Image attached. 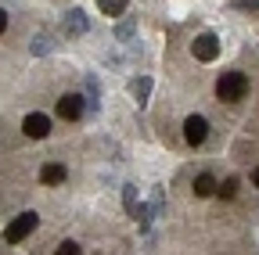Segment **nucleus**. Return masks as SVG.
Instances as JSON below:
<instances>
[{"instance_id":"obj_1","label":"nucleus","mask_w":259,"mask_h":255,"mask_svg":"<svg viewBox=\"0 0 259 255\" xmlns=\"http://www.w3.org/2000/svg\"><path fill=\"white\" fill-rule=\"evenodd\" d=\"M248 93V76L245 72H223L216 79V97L220 101H241Z\"/></svg>"},{"instance_id":"obj_2","label":"nucleus","mask_w":259,"mask_h":255,"mask_svg":"<svg viewBox=\"0 0 259 255\" xmlns=\"http://www.w3.org/2000/svg\"><path fill=\"white\" fill-rule=\"evenodd\" d=\"M36 223H40V216H36V212H22L15 223H8V230H4V241H8V244H18L22 237H29L32 230H36Z\"/></svg>"},{"instance_id":"obj_3","label":"nucleus","mask_w":259,"mask_h":255,"mask_svg":"<svg viewBox=\"0 0 259 255\" xmlns=\"http://www.w3.org/2000/svg\"><path fill=\"white\" fill-rule=\"evenodd\" d=\"M191 54L198 58V61H216V58H220V40H216L212 33H202L198 40L191 43Z\"/></svg>"},{"instance_id":"obj_4","label":"nucleus","mask_w":259,"mask_h":255,"mask_svg":"<svg viewBox=\"0 0 259 255\" xmlns=\"http://www.w3.org/2000/svg\"><path fill=\"white\" fill-rule=\"evenodd\" d=\"M22 130H25V137L40 140V137H47V133H51V119H47L44 112H29V115L22 119Z\"/></svg>"},{"instance_id":"obj_5","label":"nucleus","mask_w":259,"mask_h":255,"mask_svg":"<svg viewBox=\"0 0 259 255\" xmlns=\"http://www.w3.org/2000/svg\"><path fill=\"white\" fill-rule=\"evenodd\" d=\"M83 112H87V101L79 97V93H65V97L58 101V115H61L65 122H76Z\"/></svg>"},{"instance_id":"obj_6","label":"nucleus","mask_w":259,"mask_h":255,"mask_svg":"<svg viewBox=\"0 0 259 255\" xmlns=\"http://www.w3.org/2000/svg\"><path fill=\"white\" fill-rule=\"evenodd\" d=\"M205 137H209V122H205L202 115H191V119L184 122V140H187L191 147H198Z\"/></svg>"},{"instance_id":"obj_7","label":"nucleus","mask_w":259,"mask_h":255,"mask_svg":"<svg viewBox=\"0 0 259 255\" xmlns=\"http://www.w3.org/2000/svg\"><path fill=\"white\" fill-rule=\"evenodd\" d=\"M61 29H65V36H83L87 33V15L83 11H69L65 22H61Z\"/></svg>"},{"instance_id":"obj_8","label":"nucleus","mask_w":259,"mask_h":255,"mask_svg":"<svg viewBox=\"0 0 259 255\" xmlns=\"http://www.w3.org/2000/svg\"><path fill=\"white\" fill-rule=\"evenodd\" d=\"M40 180H44V183H51V187H54V183H65V180H69V169H65L61 162H51V166H44V169H40Z\"/></svg>"},{"instance_id":"obj_9","label":"nucleus","mask_w":259,"mask_h":255,"mask_svg":"<svg viewBox=\"0 0 259 255\" xmlns=\"http://www.w3.org/2000/svg\"><path fill=\"white\" fill-rule=\"evenodd\" d=\"M130 93H134V101H137V105H148V93H151V79H148V76L134 79V83H130Z\"/></svg>"},{"instance_id":"obj_10","label":"nucleus","mask_w":259,"mask_h":255,"mask_svg":"<svg viewBox=\"0 0 259 255\" xmlns=\"http://www.w3.org/2000/svg\"><path fill=\"white\" fill-rule=\"evenodd\" d=\"M216 187H220V183H216L209 173H202L198 180H194V194H198V198H212V194H216Z\"/></svg>"},{"instance_id":"obj_11","label":"nucleus","mask_w":259,"mask_h":255,"mask_svg":"<svg viewBox=\"0 0 259 255\" xmlns=\"http://www.w3.org/2000/svg\"><path fill=\"white\" fill-rule=\"evenodd\" d=\"M126 4H130V0H97V8H101L105 15H112V18H119L126 11Z\"/></svg>"},{"instance_id":"obj_12","label":"nucleus","mask_w":259,"mask_h":255,"mask_svg":"<svg viewBox=\"0 0 259 255\" xmlns=\"http://www.w3.org/2000/svg\"><path fill=\"white\" fill-rule=\"evenodd\" d=\"M216 194H220V198H234V194H238V180H234V176L223 180V187H216Z\"/></svg>"},{"instance_id":"obj_13","label":"nucleus","mask_w":259,"mask_h":255,"mask_svg":"<svg viewBox=\"0 0 259 255\" xmlns=\"http://www.w3.org/2000/svg\"><path fill=\"white\" fill-rule=\"evenodd\" d=\"M54 255H83V248H79V244H76V241H61V244H58V251H54Z\"/></svg>"},{"instance_id":"obj_14","label":"nucleus","mask_w":259,"mask_h":255,"mask_svg":"<svg viewBox=\"0 0 259 255\" xmlns=\"http://www.w3.org/2000/svg\"><path fill=\"white\" fill-rule=\"evenodd\" d=\"M122 205H126L130 212H134V205H137V190H134V183H130V187L122 190Z\"/></svg>"},{"instance_id":"obj_15","label":"nucleus","mask_w":259,"mask_h":255,"mask_svg":"<svg viewBox=\"0 0 259 255\" xmlns=\"http://www.w3.org/2000/svg\"><path fill=\"white\" fill-rule=\"evenodd\" d=\"M231 8H238V11H259V0H231Z\"/></svg>"},{"instance_id":"obj_16","label":"nucleus","mask_w":259,"mask_h":255,"mask_svg":"<svg viewBox=\"0 0 259 255\" xmlns=\"http://www.w3.org/2000/svg\"><path fill=\"white\" fill-rule=\"evenodd\" d=\"M130 36H134V22H130V18H126V22L119 25V40H130Z\"/></svg>"},{"instance_id":"obj_17","label":"nucleus","mask_w":259,"mask_h":255,"mask_svg":"<svg viewBox=\"0 0 259 255\" xmlns=\"http://www.w3.org/2000/svg\"><path fill=\"white\" fill-rule=\"evenodd\" d=\"M32 54H47V40L36 36V43H32Z\"/></svg>"},{"instance_id":"obj_18","label":"nucleus","mask_w":259,"mask_h":255,"mask_svg":"<svg viewBox=\"0 0 259 255\" xmlns=\"http://www.w3.org/2000/svg\"><path fill=\"white\" fill-rule=\"evenodd\" d=\"M4 29H8V11H0V36H4Z\"/></svg>"},{"instance_id":"obj_19","label":"nucleus","mask_w":259,"mask_h":255,"mask_svg":"<svg viewBox=\"0 0 259 255\" xmlns=\"http://www.w3.org/2000/svg\"><path fill=\"white\" fill-rule=\"evenodd\" d=\"M252 183H255V187H259V169H252Z\"/></svg>"}]
</instances>
